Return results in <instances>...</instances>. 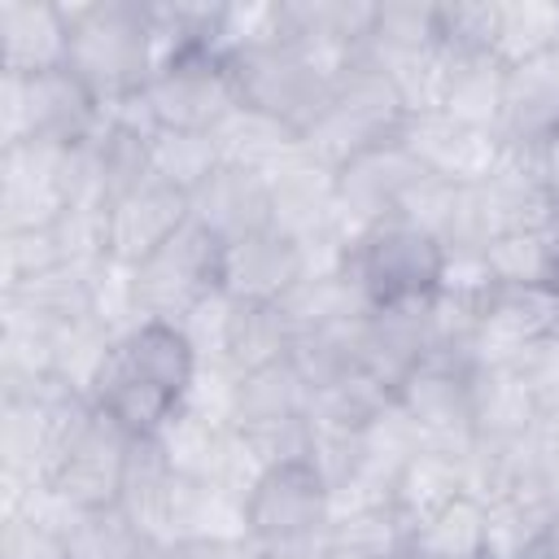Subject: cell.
Masks as SVG:
<instances>
[{
	"label": "cell",
	"mask_w": 559,
	"mask_h": 559,
	"mask_svg": "<svg viewBox=\"0 0 559 559\" xmlns=\"http://www.w3.org/2000/svg\"><path fill=\"white\" fill-rule=\"evenodd\" d=\"M197 367L201 349L183 323L135 319L105 345L87 380V397L127 437L148 441L162 437L166 424L188 406L197 389Z\"/></svg>",
	"instance_id": "1"
},
{
	"label": "cell",
	"mask_w": 559,
	"mask_h": 559,
	"mask_svg": "<svg viewBox=\"0 0 559 559\" xmlns=\"http://www.w3.org/2000/svg\"><path fill=\"white\" fill-rule=\"evenodd\" d=\"M332 511H336V493L319 459L275 454L249 476L240 493V524H245L240 537L262 559L319 550L332 524Z\"/></svg>",
	"instance_id": "2"
},
{
	"label": "cell",
	"mask_w": 559,
	"mask_h": 559,
	"mask_svg": "<svg viewBox=\"0 0 559 559\" xmlns=\"http://www.w3.org/2000/svg\"><path fill=\"white\" fill-rule=\"evenodd\" d=\"M87 92L109 109L135 100L157 70V39L148 4L131 0H100V4H70V61H66Z\"/></svg>",
	"instance_id": "3"
},
{
	"label": "cell",
	"mask_w": 559,
	"mask_h": 559,
	"mask_svg": "<svg viewBox=\"0 0 559 559\" xmlns=\"http://www.w3.org/2000/svg\"><path fill=\"white\" fill-rule=\"evenodd\" d=\"M411 114L415 109H411L406 92L384 70H376L367 61H349L297 148L314 166L336 170L341 162H349L384 140H397L406 131Z\"/></svg>",
	"instance_id": "4"
},
{
	"label": "cell",
	"mask_w": 559,
	"mask_h": 559,
	"mask_svg": "<svg viewBox=\"0 0 559 559\" xmlns=\"http://www.w3.org/2000/svg\"><path fill=\"white\" fill-rule=\"evenodd\" d=\"M445 266H450V249L432 231L406 218H384L358 231L341 249V271L354 280V288L371 310H402L432 301L441 293Z\"/></svg>",
	"instance_id": "5"
},
{
	"label": "cell",
	"mask_w": 559,
	"mask_h": 559,
	"mask_svg": "<svg viewBox=\"0 0 559 559\" xmlns=\"http://www.w3.org/2000/svg\"><path fill=\"white\" fill-rule=\"evenodd\" d=\"M223 61H227L236 100L253 114L275 118L280 127H288L297 135V144L310 131V122L319 118L332 83L341 79L336 66L319 61L314 52L297 48L284 35H266L245 48H231Z\"/></svg>",
	"instance_id": "6"
},
{
	"label": "cell",
	"mask_w": 559,
	"mask_h": 559,
	"mask_svg": "<svg viewBox=\"0 0 559 559\" xmlns=\"http://www.w3.org/2000/svg\"><path fill=\"white\" fill-rule=\"evenodd\" d=\"M218 253L223 245L201 227L183 223L162 249H153L127 275V306L135 319L188 323L218 293Z\"/></svg>",
	"instance_id": "7"
},
{
	"label": "cell",
	"mask_w": 559,
	"mask_h": 559,
	"mask_svg": "<svg viewBox=\"0 0 559 559\" xmlns=\"http://www.w3.org/2000/svg\"><path fill=\"white\" fill-rule=\"evenodd\" d=\"M140 105L153 127L162 131H201L214 135L231 114H236V87L227 74V61L210 44H188L175 48L157 61L148 74Z\"/></svg>",
	"instance_id": "8"
},
{
	"label": "cell",
	"mask_w": 559,
	"mask_h": 559,
	"mask_svg": "<svg viewBox=\"0 0 559 559\" xmlns=\"http://www.w3.org/2000/svg\"><path fill=\"white\" fill-rule=\"evenodd\" d=\"M105 122V105L87 83L61 66L26 79H4V148L9 144H48L79 148Z\"/></svg>",
	"instance_id": "9"
},
{
	"label": "cell",
	"mask_w": 559,
	"mask_h": 559,
	"mask_svg": "<svg viewBox=\"0 0 559 559\" xmlns=\"http://www.w3.org/2000/svg\"><path fill=\"white\" fill-rule=\"evenodd\" d=\"M135 437H127L114 419H105L96 406L66 432L57 454L44 467V489L66 511H96L114 507L127 493Z\"/></svg>",
	"instance_id": "10"
},
{
	"label": "cell",
	"mask_w": 559,
	"mask_h": 559,
	"mask_svg": "<svg viewBox=\"0 0 559 559\" xmlns=\"http://www.w3.org/2000/svg\"><path fill=\"white\" fill-rule=\"evenodd\" d=\"M424 175L428 170L415 162V153L406 148L402 135L341 162L332 170V192H336V205H341L345 236L354 240L358 231H367L384 218H397L402 201L415 192V183Z\"/></svg>",
	"instance_id": "11"
},
{
	"label": "cell",
	"mask_w": 559,
	"mask_h": 559,
	"mask_svg": "<svg viewBox=\"0 0 559 559\" xmlns=\"http://www.w3.org/2000/svg\"><path fill=\"white\" fill-rule=\"evenodd\" d=\"M310 271H314V258L306 245H297L280 227H262L253 236L223 245L218 293L240 306H280Z\"/></svg>",
	"instance_id": "12"
},
{
	"label": "cell",
	"mask_w": 559,
	"mask_h": 559,
	"mask_svg": "<svg viewBox=\"0 0 559 559\" xmlns=\"http://www.w3.org/2000/svg\"><path fill=\"white\" fill-rule=\"evenodd\" d=\"M192 218L188 192L162 183V179H144L135 192L118 197L105 210V262L114 271H131L140 266L153 249H162L183 223Z\"/></svg>",
	"instance_id": "13"
},
{
	"label": "cell",
	"mask_w": 559,
	"mask_h": 559,
	"mask_svg": "<svg viewBox=\"0 0 559 559\" xmlns=\"http://www.w3.org/2000/svg\"><path fill=\"white\" fill-rule=\"evenodd\" d=\"M402 140L432 179H445V183H459V188H472V183L489 179L493 166L507 157V144L493 131L463 127V122H454L437 109H415Z\"/></svg>",
	"instance_id": "14"
},
{
	"label": "cell",
	"mask_w": 559,
	"mask_h": 559,
	"mask_svg": "<svg viewBox=\"0 0 559 559\" xmlns=\"http://www.w3.org/2000/svg\"><path fill=\"white\" fill-rule=\"evenodd\" d=\"M555 127H559V48L507 66L498 140L515 153H528Z\"/></svg>",
	"instance_id": "15"
},
{
	"label": "cell",
	"mask_w": 559,
	"mask_h": 559,
	"mask_svg": "<svg viewBox=\"0 0 559 559\" xmlns=\"http://www.w3.org/2000/svg\"><path fill=\"white\" fill-rule=\"evenodd\" d=\"M70 61V9L44 0L0 4V70L4 79H26L61 70Z\"/></svg>",
	"instance_id": "16"
},
{
	"label": "cell",
	"mask_w": 559,
	"mask_h": 559,
	"mask_svg": "<svg viewBox=\"0 0 559 559\" xmlns=\"http://www.w3.org/2000/svg\"><path fill=\"white\" fill-rule=\"evenodd\" d=\"M192 223H201L218 245L271 227V175L223 162L192 197Z\"/></svg>",
	"instance_id": "17"
},
{
	"label": "cell",
	"mask_w": 559,
	"mask_h": 559,
	"mask_svg": "<svg viewBox=\"0 0 559 559\" xmlns=\"http://www.w3.org/2000/svg\"><path fill=\"white\" fill-rule=\"evenodd\" d=\"M502 79H507V61H498L493 52H441L428 109H437L463 127L498 135Z\"/></svg>",
	"instance_id": "18"
},
{
	"label": "cell",
	"mask_w": 559,
	"mask_h": 559,
	"mask_svg": "<svg viewBox=\"0 0 559 559\" xmlns=\"http://www.w3.org/2000/svg\"><path fill=\"white\" fill-rule=\"evenodd\" d=\"M489 498L459 489L411 524L406 559H489Z\"/></svg>",
	"instance_id": "19"
},
{
	"label": "cell",
	"mask_w": 559,
	"mask_h": 559,
	"mask_svg": "<svg viewBox=\"0 0 559 559\" xmlns=\"http://www.w3.org/2000/svg\"><path fill=\"white\" fill-rule=\"evenodd\" d=\"M293 328L284 319L280 306H240V301H227L223 310V323H218V341H214V354L218 362L227 367V376H249L258 367H271L280 358L293 354Z\"/></svg>",
	"instance_id": "20"
},
{
	"label": "cell",
	"mask_w": 559,
	"mask_h": 559,
	"mask_svg": "<svg viewBox=\"0 0 559 559\" xmlns=\"http://www.w3.org/2000/svg\"><path fill=\"white\" fill-rule=\"evenodd\" d=\"M61 546L70 559H148L157 542L127 502H114L96 511H66Z\"/></svg>",
	"instance_id": "21"
},
{
	"label": "cell",
	"mask_w": 559,
	"mask_h": 559,
	"mask_svg": "<svg viewBox=\"0 0 559 559\" xmlns=\"http://www.w3.org/2000/svg\"><path fill=\"white\" fill-rule=\"evenodd\" d=\"M148 157H153V179H162L188 197L223 166L218 140L201 135V131H162L157 127L148 140Z\"/></svg>",
	"instance_id": "22"
},
{
	"label": "cell",
	"mask_w": 559,
	"mask_h": 559,
	"mask_svg": "<svg viewBox=\"0 0 559 559\" xmlns=\"http://www.w3.org/2000/svg\"><path fill=\"white\" fill-rule=\"evenodd\" d=\"M559 48V4H498V39H493V57L498 61H524L537 52Z\"/></svg>",
	"instance_id": "23"
},
{
	"label": "cell",
	"mask_w": 559,
	"mask_h": 559,
	"mask_svg": "<svg viewBox=\"0 0 559 559\" xmlns=\"http://www.w3.org/2000/svg\"><path fill=\"white\" fill-rule=\"evenodd\" d=\"M148 559H258V550L245 537H227V533H188L175 542L153 546Z\"/></svg>",
	"instance_id": "24"
},
{
	"label": "cell",
	"mask_w": 559,
	"mask_h": 559,
	"mask_svg": "<svg viewBox=\"0 0 559 559\" xmlns=\"http://www.w3.org/2000/svg\"><path fill=\"white\" fill-rule=\"evenodd\" d=\"M528 166H533V175H537V183L546 188V197L559 205V127L546 135V140H537L528 153Z\"/></svg>",
	"instance_id": "25"
},
{
	"label": "cell",
	"mask_w": 559,
	"mask_h": 559,
	"mask_svg": "<svg viewBox=\"0 0 559 559\" xmlns=\"http://www.w3.org/2000/svg\"><path fill=\"white\" fill-rule=\"evenodd\" d=\"M520 559H559V507L546 511V520L537 524V533L528 537V546L520 550Z\"/></svg>",
	"instance_id": "26"
}]
</instances>
